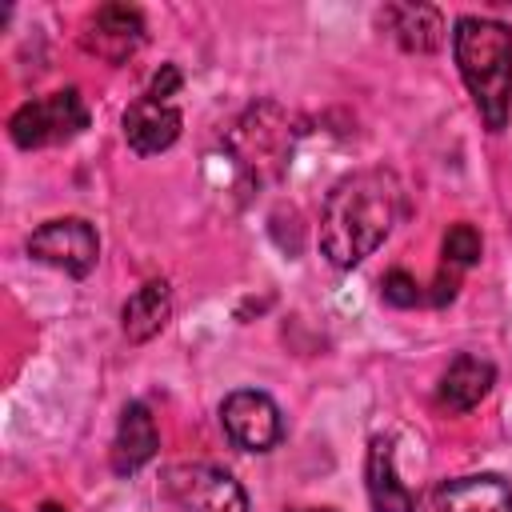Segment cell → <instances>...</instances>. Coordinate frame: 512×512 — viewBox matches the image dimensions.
<instances>
[{"label": "cell", "mask_w": 512, "mask_h": 512, "mask_svg": "<svg viewBox=\"0 0 512 512\" xmlns=\"http://www.w3.org/2000/svg\"><path fill=\"white\" fill-rule=\"evenodd\" d=\"M404 216V184L392 168H360L332 184L320 204V252L332 268L368 260Z\"/></svg>", "instance_id": "obj_1"}, {"label": "cell", "mask_w": 512, "mask_h": 512, "mask_svg": "<svg viewBox=\"0 0 512 512\" xmlns=\"http://www.w3.org/2000/svg\"><path fill=\"white\" fill-rule=\"evenodd\" d=\"M452 56L488 132H504L512 112V28L488 16H460L452 28Z\"/></svg>", "instance_id": "obj_2"}, {"label": "cell", "mask_w": 512, "mask_h": 512, "mask_svg": "<svg viewBox=\"0 0 512 512\" xmlns=\"http://www.w3.org/2000/svg\"><path fill=\"white\" fill-rule=\"evenodd\" d=\"M88 128V108L76 88H60L36 100H24L8 116V136L16 148H48L80 136Z\"/></svg>", "instance_id": "obj_3"}, {"label": "cell", "mask_w": 512, "mask_h": 512, "mask_svg": "<svg viewBox=\"0 0 512 512\" xmlns=\"http://www.w3.org/2000/svg\"><path fill=\"white\" fill-rule=\"evenodd\" d=\"M24 248L32 260H40L72 280H84L100 260V236L84 216H60V220L40 224Z\"/></svg>", "instance_id": "obj_4"}, {"label": "cell", "mask_w": 512, "mask_h": 512, "mask_svg": "<svg viewBox=\"0 0 512 512\" xmlns=\"http://www.w3.org/2000/svg\"><path fill=\"white\" fill-rule=\"evenodd\" d=\"M164 492L180 504V512H248V492L240 480L216 464H172L164 472Z\"/></svg>", "instance_id": "obj_5"}, {"label": "cell", "mask_w": 512, "mask_h": 512, "mask_svg": "<svg viewBox=\"0 0 512 512\" xmlns=\"http://www.w3.org/2000/svg\"><path fill=\"white\" fill-rule=\"evenodd\" d=\"M220 424L228 440L244 452H272L284 440V416L268 392L236 388L220 404Z\"/></svg>", "instance_id": "obj_6"}, {"label": "cell", "mask_w": 512, "mask_h": 512, "mask_svg": "<svg viewBox=\"0 0 512 512\" xmlns=\"http://www.w3.org/2000/svg\"><path fill=\"white\" fill-rule=\"evenodd\" d=\"M140 44H144V16L140 8H128V4H100L80 32V48L108 64L132 60Z\"/></svg>", "instance_id": "obj_7"}, {"label": "cell", "mask_w": 512, "mask_h": 512, "mask_svg": "<svg viewBox=\"0 0 512 512\" xmlns=\"http://www.w3.org/2000/svg\"><path fill=\"white\" fill-rule=\"evenodd\" d=\"M428 512H512V484L496 472L452 476L428 496Z\"/></svg>", "instance_id": "obj_8"}, {"label": "cell", "mask_w": 512, "mask_h": 512, "mask_svg": "<svg viewBox=\"0 0 512 512\" xmlns=\"http://www.w3.org/2000/svg\"><path fill=\"white\" fill-rule=\"evenodd\" d=\"M124 140L132 144V152L140 156H156L164 148H172L180 140V128H184V116L176 104H164V100H152L148 92L136 96L128 108H124Z\"/></svg>", "instance_id": "obj_9"}, {"label": "cell", "mask_w": 512, "mask_h": 512, "mask_svg": "<svg viewBox=\"0 0 512 512\" xmlns=\"http://www.w3.org/2000/svg\"><path fill=\"white\" fill-rule=\"evenodd\" d=\"M156 448H160V432H156V420H152L148 404H140V400L124 404L120 424H116V440H112V456H108L112 472L116 476L140 472L156 456Z\"/></svg>", "instance_id": "obj_10"}, {"label": "cell", "mask_w": 512, "mask_h": 512, "mask_svg": "<svg viewBox=\"0 0 512 512\" xmlns=\"http://www.w3.org/2000/svg\"><path fill=\"white\" fill-rule=\"evenodd\" d=\"M492 384H496L492 360H480V356H472V352H460V356L444 368L440 388H436V400H440L448 412L464 416V412H472V408L492 392Z\"/></svg>", "instance_id": "obj_11"}, {"label": "cell", "mask_w": 512, "mask_h": 512, "mask_svg": "<svg viewBox=\"0 0 512 512\" xmlns=\"http://www.w3.org/2000/svg\"><path fill=\"white\" fill-rule=\"evenodd\" d=\"M364 480H368L372 512H416L412 492L396 476V444H392V436H372L368 456H364Z\"/></svg>", "instance_id": "obj_12"}, {"label": "cell", "mask_w": 512, "mask_h": 512, "mask_svg": "<svg viewBox=\"0 0 512 512\" xmlns=\"http://www.w3.org/2000/svg\"><path fill=\"white\" fill-rule=\"evenodd\" d=\"M380 20L404 52H436L444 44V16L432 4H388Z\"/></svg>", "instance_id": "obj_13"}, {"label": "cell", "mask_w": 512, "mask_h": 512, "mask_svg": "<svg viewBox=\"0 0 512 512\" xmlns=\"http://www.w3.org/2000/svg\"><path fill=\"white\" fill-rule=\"evenodd\" d=\"M168 316H172V288H168V280H148V284H140L124 300L120 328H124V336L132 344H144V340H152L168 324Z\"/></svg>", "instance_id": "obj_14"}, {"label": "cell", "mask_w": 512, "mask_h": 512, "mask_svg": "<svg viewBox=\"0 0 512 512\" xmlns=\"http://www.w3.org/2000/svg\"><path fill=\"white\" fill-rule=\"evenodd\" d=\"M480 252H484V240H480V232L472 228V224H452L448 232H444V260L460 272V268H472L476 260H480Z\"/></svg>", "instance_id": "obj_15"}, {"label": "cell", "mask_w": 512, "mask_h": 512, "mask_svg": "<svg viewBox=\"0 0 512 512\" xmlns=\"http://www.w3.org/2000/svg\"><path fill=\"white\" fill-rule=\"evenodd\" d=\"M380 296H384V304H392V308H416V304L424 300V292H420L416 276H412V272H404V268L384 272V280H380Z\"/></svg>", "instance_id": "obj_16"}, {"label": "cell", "mask_w": 512, "mask_h": 512, "mask_svg": "<svg viewBox=\"0 0 512 512\" xmlns=\"http://www.w3.org/2000/svg\"><path fill=\"white\" fill-rule=\"evenodd\" d=\"M184 88V72L176 68V64H160V72L152 76V84H148V96L152 100H164V104H172V96Z\"/></svg>", "instance_id": "obj_17"}, {"label": "cell", "mask_w": 512, "mask_h": 512, "mask_svg": "<svg viewBox=\"0 0 512 512\" xmlns=\"http://www.w3.org/2000/svg\"><path fill=\"white\" fill-rule=\"evenodd\" d=\"M40 512H64V508H60V504H52V500H48V504H40Z\"/></svg>", "instance_id": "obj_18"}, {"label": "cell", "mask_w": 512, "mask_h": 512, "mask_svg": "<svg viewBox=\"0 0 512 512\" xmlns=\"http://www.w3.org/2000/svg\"><path fill=\"white\" fill-rule=\"evenodd\" d=\"M296 512H332V508H296Z\"/></svg>", "instance_id": "obj_19"}]
</instances>
